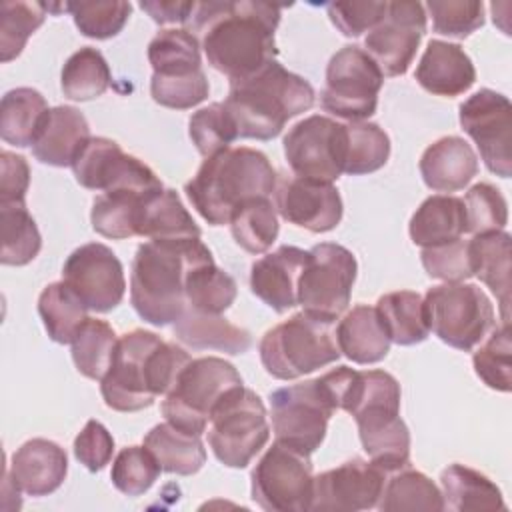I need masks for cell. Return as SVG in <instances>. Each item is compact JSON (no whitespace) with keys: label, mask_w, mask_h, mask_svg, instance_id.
I'll list each match as a JSON object with an SVG mask.
<instances>
[{"label":"cell","mask_w":512,"mask_h":512,"mask_svg":"<svg viewBox=\"0 0 512 512\" xmlns=\"http://www.w3.org/2000/svg\"><path fill=\"white\" fill-rule=\"evenodd\" d=\"M280 10L260 0L196 2L186 30L202 34V50L216 72L238 80L276 60Z\"/></svg>","instance_id":"6da1fadb"},{"label":"cell","mask_w":512,"mask_h":512,"mask_svg":"<svg viewBox=\"0 0 512 512\" xmlns=\"http://www.w3.org/2000/svg\"><path fill=\"white\" fill-rule=\"evenodd\" d=\"M192 358L150 330H130L118 338L108 372L100 380L104 404L116 412H138L166 396Z\"/></svg>","instance_id":"7a4b0ae2"},{"label":"cell","mask_w":512,"mask_h":512,"mask_svg":"<svg viewBox=\"0 0 512 512\" xmlns=\"http://www.w3.org/2000/svg\"><path fill=\"white\" fill-rule=\"evenodd\" d=\"M212 260V252L200 238L148 240L140 244L130 270L132 308L152 326L174 324L188 306V272Z\"/></svg>","instance_id":"3957f363"},{"label":"cell","mask_w":512,"mask_h":512,"mask_svg":"<svg viewBox=\"0 0 512 512\" xmlns=\"http://www.w3.org/2000/svg\"><path fill=\"white\" fill-rule=\"evenodd\" d=\"M314 96L306 78L272 60L250 76L230 80L224 106L236 124L238 138L272 140L290 118L314 106Z\"/></svg>","instance_id":"277c9868"},{"label":"cell","mask_w":512,"mask_h":512,"mask_svg":"<svg viewBox=\"0 0 512 512\" xmlns=\"http://www.w3.org/2000/svg\"><path fill=\"white\" fill-rule=\"evenodd\" d=\"M274 190L276 170L268 156L246 146L208 156L184 186L190 204L210 226L228 224L242 202Z\"/></svg>","instance_id":"5b68a950"},{"label":"cell","mask_w":512,"mask_h":512,"mask_svg":"<svg viewBox=\"0 0 512 512\" xmlns=\"http://www.w3.org/2000/svg\"><path fill=\"white\" fill-rule=\"evenodd\" d=\"M334 322L306 314H292L270 328L258 346L262 366L278 380H296L340 358Z\"/></svg>","instance_id":"8992f818"},{"label":"cell","mask_w":512,"mask_h":512,"mask_svg":"<svg viewBox=\"0 0 512 512\" xmlns=\"http://www.w3.org/2000/svg\"><path fill=\"white\" fill-rule=\"evenodd\" d=\"M238 386H242V376L228 360L218 356L194 358L164 396L162 416L170 424L202 436L214 408Z\"/></svg>","instance_id":"52a82bcc"},{"label":"cell","mask_w":512,"mask_h":512,"mask_svg":"<svg viewBox=\"0 0 512 512\" xmlns=\"http://www.w3.org/2000/svg\"><path fill=\"white\" fill-rule=\"evenodd\" d=\"M424 306L430 332L456 350H474L496 324L494 306L476 284L432 286L424 296Z\"/></svg>","instance_id":"ba28073f"},{"label":"cell","mask_w":512,"mask_h":512,"mask_svg":"<svg viewBox=\"0 0 512 512\" xmlns=\"http://www.w3.org/2000/svg\"><path fill=\"white\" fill-rule=\"evenodd\" d=\"M208 424V444L228 468H246L270 438L266 408L244 384L224 396Z\"/></svg>","instance_id":"9c48e42d"},{"label":"cell","mask_w":512,"mask_h":512,"mask_svg":"<svg viewBox=\"0 0 512 512\" xmlns=\"http://www.w3.org/2000/svg\"><path fill=\"white\" fill-rule=\"evenodd\" d=\"M336 410L320 376L270 392L272 432L276 442L308 456L324 442L328 420Z\"/></svg>","instance_id":"30bf717a"},{"label":"cell","mask_w":512,"mask_h":512,"mask_svg":"<svg viewBox=\"0 0 512 512\" xmlns=\"http://www.w3.org/2000/svg\"><path fill=\"white\" fill-rule=\"evenodd\" d=\"M356 272V258L342 244L320 242L312 246L298 280V304L314 318L336 322L350 304Z\"/></svg>","instance_id":"8fae6325"},{"label":"cell","mask_w":512,"mask_h":512,"mask_svg":"<svg viewBox=\"0 0 512 512\" xmlns=\"http://www.w3.org/2000/svg\"><path fill=\"white\" fill-rule=\"evenodd\" d=\"M384 74L360 46H342L326 66L320 104L326 112L348 122L370 118L378 108Z\"/></svg>","instance_id":"7c38bea8"},{"label":"cell","mask_w":512,"mask_h":512,"mask_svg":"<svg viewBox=\"0 0 512 512\" xmlns=\"http://www.w3.org/2000/svg\"><path fill=\"white\" fill-rule=\"evenodd\" d=\"M252 500L266 512H306L314 494L308 454L274 442L252 470Z\"/></svg>","instance_id":"4fadbf2b"},{"label":"cell","mask_w":512,"mask_h":512,"mask_svg":"<svg viewBox=\"0 0 512 512\" xmlns=\"http://www.w3.org/2000/svg\"><path fill=\"white\" fill-rule=\"evenodd\" d=\"M284 156L298 178L334 182L344 174L346 126L312 114L296 122L284 136Z\"/></svg>","instance_id":"5bb4252c"},{"label":"cell","mask_w":512,"mask_h":512,"mask_svg":"<svg viewBox=\"0 0 512 512\" xmlns=\"http://www.w3.org/2000/svg\"><path fill=\"white\" fill-rule=\"evenodd\" d=\"M460 126L478 146L486 168L500 176L512 174V104L490 88H482L460 104Z\"/></svg>","instance_id":"9a60e30c"},{"label":"cell","mask_w":512,"mask_h":512,"mask_svg":"<svg viewBox=\"0 0 512 512\" xmlns=\"http://www.w3.org/2000/svg\"><path fill=\"white\" fill-rule=\"evenodd\" d=\"M424 32V4L414 0H394L386 4L384 16L368 32L364 50L378 64L384 76H402L414 62Z\"/></svg>","instance_id":"2e32d148"},{"label":"cell","mask_w":512,"mask_h":512,"mask_svg":"<svg viewBox=\"0 0 512 512\" xmlns=\"http://www.w3.org/2000/svg\"><path fill=\"white\" fill-rule=\"evenodd\" d=\"M76 182L88 190H158L164 188L150 166L126 154L118 142L92 136L72 164Z\"/></svg>","instance_id":"e0dca14e"},{"label":"cell","mask_w":512,"mask_h":512,"mask_svg":"<svg viewBox=\"0 0 512 512\" xmlns=\"http://www.w3.org/2000/svg\"><path fill=\"white\" fill-rule=\"evenodd\" d=\"M62 280L94 312L114 310L126 292L124 268L118 256L102 242L78 246L64 262Z\"/></svg>","instance_id":"ac0fdd59"},{"label":"cell","mask_w":512,"mask_h":512,"mask_svg":"<svg viewBox=\"0 0 512 512\" xmlns=\"http://www.w3.org/2000/svg\"><path fill=\"white\" fill-rule=\"evenodd\" d=\"M386 472L374 462L352 458L314 476L312 512H358L376 508Z\"/></svg>","instance_id":"d6986e66"},{"label":"cell","mask_w":512,"mask_h":512,"mask_svg":"<svg viewBox=\"0 0 512 512\" xmlns=\"http://www.w3.org/2000/svg\"><path fill=\"white\" fill-rule=\"evenodd\" d=\"M278 214L308 232L322 234L334 230L342 220V198L334 184L308 178L284 180L276 190Z\"/></svg>","instance_id":"ffe728a7"},{"label":"cell","mask_w":512,"mask_h":512,"mask_svg":"<svg viewBox=\"0 0 512 512\" xmlns=\"http://www.w3.org/2000/svg\"><path fill=\"white\" fill-rule=\"evenodd\" d=\"M370 462L386 474L408 466L410 430L400 418V402H376L352 414Z\"/></svg>","instance_id":"44dd1931"},{"label":"cell","mask_w":512,"mask_h":512,"mask_svg":"<svg viewBox=\"0 0 512 512\" xmlns=\"http://www.w3.org/2000/svg\"><path fill=\"white\" fill-rule=\"evenodd\" d=\"M308 250L280 246L258 258L250 268V290L274 312L282 314L298 304V280L306 266Z\"/></svg>","instance_id":"7402d4cb"},{"label":"cell","mask_w":512,"mask_h":512,"mask_svg":"<svg viewBox=\"0 0 512 512\" xmlns=\"http://www.w3.org/2000/svg\"><path fill=\"white\" fill-rule=\"evenodd\" d=\"M68 472L66 450L46 438L26 440L6 470L14 488L28 496H48L58 490Z\"/></svg>","instance_id":"603a6c76"},{"label":"cell","mask_w":512,"mask_h":512,"mask_svg":"<svg viewBox=\"0 0 512 512\" xmlns=\"http://www.w3.org/2000/svg\"><path fill=\"white\" fill-rule=\"evenodd\" d=\"M414 76L426 92L454 98L472 88L476 82V68L460 44L430 40Z\"/></svg>","instance_id":"cb8c5ba5"},{"label":"cell","mask_w":512,"mask_h":512,"mask_svg":"<svg viewBox=\"0 0 512 512\" xmlns=\"http://www.w3.org/2000/svg\"><path fill=\"white\" fill-rule=\"evenodd\" d=\"M90 138L88 120L78 108L54 106L32 144V154L48 166H72Z\"/></svg>","instance_id":"d4e9b609"},{"label":"cell","mask_w":512,"mask_h":512,"mask_svg":"<svg viewBox=\"0 0 512 512\" xmlns=\"http://www.w3.org/2000/svg\"><path fill=\"white\" fill-rule=\"evenodd\" d=\"M418 168L430 190L456 192L478 174V156L464 138L442 136L422 152Z\"/></svg>","instance_id":"484cf974"},{"label":"cell","mask_w":512,"mask_h":512,"mask_svg":"<svg viewBox=\"0 0 512 512\" xmlns=\"http://www.w3.org/2000/svg\"><path fill=\"white\" fill-rule=\"evenodd\" d=\"M336 342L340 354L356 364H376L390 352L388 332L376 306L358 304L338 322Z\"/></svg>","instance_id":"4316f807"},{"label":"cell","mask_w":512,"mask_h":512,"mask_svg":"<svg viewBox=\"0 0 512 512\" xmlns=\"http://www.w3.org/2000/svg\"><path fill=\"white\" fill-rule=\"evenodd\" d=\"M410 238L420 248L454 242L468 232L464 200L450 194L428 196L412 214Z\"/></svg>","instance_id":"83f0119b"},{"label":"cell","mask_w":512,"mask_h":512,"mask_svg":"<svg viewBox=\"0 0 512 512\" xmlns=\"http://www.w3.org/2000/svg\"><path fill=\"white\" fill-rule=\"evenodd\" d=\"M178 342L192 350H218L226 354H244L252 346V336L226 320L222 314H204L186 310L172 328Z\"/></svg>","instance_id":"f1b7e54d"},{"label":"cell","mask_w":512,"mask_h":512,"mask_svg":"<svg viewBox=\"0 0 512 512\" xmlns=\"http://www.w3.org/2000/svg\"><path fill=\"white\" fill-rule=\"evenodd\" d=\"M472 272L498 298L502 322H510V234L492 230L468 240Z\"/></svg>","instance_id":"f546056e"},{"label":"cell","mask_w":512,"mask_h":512,"mask_svg":"<svg viewBox=\"0 0 512 512\" xmlns=\"http://www.w3.org/2000/svg\"><path fill=\"white\" fill-rule=\"evenodd\" d=\"M440 486L444 506L458 512H494L506 510L500 488L482 472L464 466L450 464L440 472Z\"/></svg>","instance_id":"4dcf8cb0"},{"label":"cell","mask_w":512,"mask_h":512,"mask_svg":"<svg viewBox=\"0 0 512 512\" xmlns=\"http://www.w3.org/2000/svg\"><path fill=\"white\" fill-rule=\"evenodd\" d=\"M148 62L152 78L180 80L190 78L202 70L200 42L186 28L160 30L148 44Z\"/></svg>","instance_id":"1f68e13d"},{"label":"cell","mask_w":512,"mask_h":512,"mask_svg":"<svg viewBox=\"0 0 512 512\" xmlns=\"http://www.w3.org/2000/svg\"><path fill=\"white\" fill-rule=\"evenodd\" d=\"M144 446L154 454L162 472L192 476L206 462V448L200 434L182 430L168 420L156 424L146 436Z\"/></svg>","instance_id":"d6a6232c"},{"label":"cell","mask_w":512,"mask_h":512,"mask_svg":"<svg viewBox=\"0 0 512 512\" xmlns=\"http://www.w3.org/2000/svg\"><path fill=\"white\" fill-rule=\"evenodd\" d=\"M50 108L46 98L28 86L12 88L0 102V136L6 144L26 148L32 146L42 130Z\"/></svg>","instance_id":"836d02e7"},{"label":"cell","mask_w":512,"mask_h":512,"mask_svg":"<svg viewBox=\"0 0 512 512\" xmlns=\"http://www.w3.org/2000/svg\"><path fill=\"white\" fill-rule=\"evenodd\" d=\"M200 228L184 208L180 196L172 188L152 192L142 208L138 236L150 240H182L200 238Z\"/></svg>","instance_id":"e575fe53"},{"label":"cell","mask_w":512,"mask_h":512,"mask_svg":"<svg viewBox=\"0 0 512 512\" xmlns=\"http://www.w3.org/2000/svg\"><path fill=\"white\" fill-rule=\"evenodd\" d=\"M152 192L156 190H112L96 196L90 210L94 232L112 240L138 236L140 214Z\"/></svg>","instance_id":"d590c367"},{"label":"cell","mask_w":512,"mask_h":512,"mask_svg":"<svg viewBox=\"0 0 512 512\" xmlns=\"http://www.w3.org/2000/svg\"><path fill=\"white\" fill-rule=\"evenodd\" d=\"M376 310L390 342L398 346L420 344L430 334L424 296L414 290H396L380 296Z\"/></svg>","instance_id":"8d00e7d4"},{"label":"cell","mask_w":512,"mask_h":512,"mask_svg":"<svg viewBox=\"0 0 512 512\" xmlns=\"http://www.w3.org/2000/svg\"><path fill=\"white\" fill-rule=\"evenodd\" d=\"M382 512H440L446 510L442 490L422 472L408 466L394 470L384 482L376 504Z\"/></svg>","instance_id":"74e56055"},{"label":"cell","mask_w":512,"mask_h":512,"mask_svg":"<svg viewBox=\"0 0 512 512\" xmlns=\"http://www.w3.org/2000/svg\"><path fill=\"white\" fill-rule=\"evenodd\" d=\"M38 314L56 344H72L82 324L90 318L88 306L62 280L48 284L38 296Z\"/></svg>","instance_id":"f35d334b"},{"label":"cell","mask_w":512,"mask_h":512,"mask_svg":"<svg viewBox=\"0 0 512 512\" xmlns=\"http://www.w3.org/2000/svg\"><path fill=\"white\" fill-rule=\"evenodd\" d=\"M0 242V262L6 266H24L38 256L42 236L26 202L0 204Z\"/></svg>","instance_id":"ab89813d"},{"label":"cell","mask_w":512,"mask_h":512,"mask_svg":"<svg viewBox=\"0 0 512 512\" xmlns=\"http://www.w3.org/2000/svg\"><path fill=\"white\" fill-rule=\"evenodd\" d=\"M232 238L250 254L266 252L278 238V216L270 196H258L242 202L230 218Z\"/></svg>","instance_id":"60d3db41"},{"label":"cell","mask_w":512,"mask_h":512,"mask_svg":"<svg viewBox=\"0 0 512 512\" xmlns=\"http://www.w3.org/2000/svg\"><path fill=\"white\" fill-rule=\"evenodd\" d=\"M112 82L110 66L98 48L84 46L64 64L60 88L66 98L86 102L102 96Z\"/></svg>","instance_id":"b9f144b4"},{"label":"cell","mask_w":512,"mask_h":512,"mask_svg":"<svg viewBox=\"0 0 512 512\" xmlns=\"http://www.w3.org/2000/svg\"><path fill=\"white\" fill-rule=\"evenodd\" d=\"M238 294L236 280L212 262L194 266L186 278V310L204 314L226 312Z\"/></svg>","instance_id":"7bdbcfd3"},{"label":"cell","mask_w":512,"mask_h":512,"mask_svg":"<svg viewBox=\"0 0 512 512\" xmlns=\"http://www.w3.org/2000/svg\"><path fill=\"white\" fill-rule=\"evenodd\" d=\"M116 344L118 336L108 322L88 318L72 340V360L76 370L90 380H102L114 358Z\"/></svg>","instance_id":"ee69618b"},{"label":"cell","mask_w":512,"mask_h":512,"mask_svg":"<svg viewBox=\"0 0 512 512\" xmlns=\"http://www.w3.org/2000/svg\"><path fill=\"white\" fill-rule=\"evenodd\" d=\"M344 174L362 176L380 170L390 156V138L374 122H348Z\"/></svg>","instance_id":"f6af8a7d"},{"label":"cell","mask_w":512,"mask_h":512,"mask_svg":"<svg viewBox=\"0 0 512 512\" xmlns=\"http://www.w3.org/2000/svg\"><path fill=\"white\" fill-rule=\"evenodd\" d=\"M44 2L6 0L0 4V60L10 62L24 50L28 38L44 24Z\"/></svg>","instance_id":"bcb514c9"},{"label":"cell","mask_w":512,"mask_h":512,"mask_svg":"<svg viewBox=\"0 0 512 512\" xmlns=\"http://www.w3.org/2000/svg\"><path fill=\"white\" fill-rule=\"evenodd\" d=\"M512 342L510 322L492 328L486 342L474 352L472 364L478 378L492 390L510 392L512 388Z\"/></svg>","instance_id":"7dc6e473"},{"label":"cell","mask_w":512,"mask_h":512,"mask_svg":"<svg viewBox=\"0 0 512 512\" xmlns=\"http://www.w3.org/2000/svg\"><path fill=\"white\" fill-rule=\"evenodd\" d=\"M66 10L72 14L76 28L82 36L94 40H108L122 32L132 6L124 0L102 2H66Z\"/></svg>","instance_id":"c3c4849f"},{"label":"cell","mask_w":512,"mask_h":512,"mask_svg":"<svg viewBox=\"0 0 512 512\" xmlns=\"http://www.w3.org/2000/svg\"><path fill=\"white\" fill-rule=\"evenodd\" d=\"M188 134L204 158L230 148V144L238 138L236 124L224 102H212L196 110L188 120Z\"/></svg>","instance_id":"681fc988"},{"label":"cell","mask_w":512,"mask_h":512,"mask_svg":"<svg viewBox=\"0 0 512 512\" xmlns=\"http://www.w3.org/2000/svg\"><path fill=\"white\" fill-rule=\"evenodd\" d=\"M162 468L146 446L122 448L114 462L110 480L126 496H142L158 480Z\"/></svg>","instance_id":"f907efd6"},{"label":"cell","mask_w":512,"mask_h":512,"mask_svg":"<svg viewBox=\"0 0 512 512\" xmlns=\"http://www.w3.org/2000/svg\"><path fill=\"white\" fill-rule=\"evenodd\" d=\"M464 200L466 226L472 234L504 230L508 224V202L502 192L490 182L474 184Z\"/></svg>","instance_id":"816d5d0a"},{"label":"cell","mask_w":512,"mask_h":512,"mask_svg":"<svg viewBox=\"0 0 512 512\" xmlns=\"http://www.w3.org/2000/svg\"><path fill=\"white\" fill-rule=\"evenodd\" d=\"M424 10L430 12L432 30L442 36L466 38L484 24V4L478 0H430Z\"/></svg>","instance_id":"f5cc1de1"},{"label":"cell","mask_w":512,"mask_h":512,"mask_svg":"<svg viewBox=\"0 0 512 512\" xmlns=\"http://www.w3.org/2000/svg\"><path fill=\"white\" fill-rule=\"evenodd\" d=\"M420 260L430 278H438L444 282H464L466 278L474 276L468 240L462 238L422 248Z\"/></svg>","instance_id":"db71d44e"},{"label":"cell","mask_w":512,"mask_h":512,"mask_svg":"<svg viewBox=\"0 0 512 512\" xmlns=\"http://www.w3.org/2000/svg\"><path fill=\"white\" fill-rule=\"evenodd\" d=\"M208 92L210 84L204 72L180 80L150 78V94L154 102L174 110H188L192 106H198L208 98Z\"/></svg>","instance_id":"11a10c76"},{"label":"cell","mask_w":512,"mask_h":512,"mask_svg":"<svg viewBox=\"0 0 512 512\" xmlns=\"http://www.w3.org/2000/svg\"><path fill=\"white\" fill-rule=\"evenodd\" d=\"M388 2L364 0V2H330L326 6L332 24L350 38L370 32L386 12Z\"/></svg>","instance_id":"9f6ffc18"},{"label":"cell","mask_w":512,"mask_h":512,"mask_svg":"<svg viewBox=\"0 0 512 512\" xmlns=\"http://www.w3.org/2000/svg\"><path fill=\"white\" fill-rule=\"evenodd\" d=\"M114 454V438L98 420H88L74 438V456L90 472H100Z\"/></svg>","instance_id":"6f0895ef"},{"label":"cell","mask_w":512,"mask_h":512,"mask_svg":"<svg viewBox=\"0 0 512 512\" xmlns=\"http://www.w3.org/2000/svg\"><path fill=\"white\" fill-rule=\"evenodd\" d=\"M30 186V166L24 156L2 150L0 152V204L26 202Z\"/></svg>","instance_id":"680465c9"},{"label":"cell","mask_w":512,"mask_h":512,"mask_svg":"<svg viewBox=\"0 0 512 512\" xmlns=\"http://www.w3.org/2000/svg\"><path fill=\"white\" fill-rule=\"evenodd\" d=\"M196 2H180V0H142L140 8L156 22V24H186L194 12Z\"/></svg>","instance_id":"91938a15"}]
</instances>
